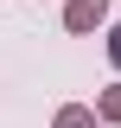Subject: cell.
Returning <instances> with one entry per match:
<instances>
[{
	"label": "cell",
	"mask_w": 121,
	"mask_h": 128,
	"mask_svg": "<svg viewBox=\"0 0 121 128\" xmlns=\"http://www.w3.org/2000/svg\"><path fill=\"white\" fill-rule=\"evenodd\" d=\"M96 19H102V0H76V6H70V26H76V32L96 26Z\"/></svg>",
	"instance_id": "obj_1"
},
{
	"label": "cell",
	"mask_w": 121,
	"mask_h": 128,
	"mask_svg": "<svg viewBox=\"0 0 121 128\" xmlns=\"http://www.w3.org/2000/svg\"><path fill=\"white\" fill-rule=\"evenodd\" d=\"M64 128H89V115H76V109H70V115H64Z\"/></svg>",
	"instance_id": "obj_2"
},
{
	"label": "cell",
	"mask_w": 121,
	"mask_h": 128,
	"mask_svg": "<svg viewBox=\"0 0 121 128\" xmlns=\"http://www.w3.org/2000/svg\"><path fill=\"white\" fill-rule=\"evenodd\" d=\"M108 58H115V64H121V32H115V38H108Z\"/></svg>",
	"instance_id": "obj_3"
}]
</instances>
